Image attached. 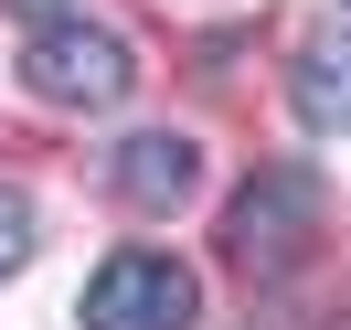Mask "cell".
I'll return each mask as SVG.
<instances>
[{
    "label": "cell",
    "instance_id": "cell-1",
    "mask_svg": "<svg viewBox=\"0 0 351 330\" xmlns=\"http://www.w3.org/2000/svg\"><path fill=\"white\" fill-rule=\"evenodd\" d=\"M22 86L43 96V107H75V117H96V107H117V96L138 86V54L117 43L107 22L64 11V22H43V32L22 43Z\"/></svg>",
    "mask_w": 351,
    "mask_h": 330
},
{
    "label": "cell",
    "instance_id": "cell-2",
    "mask_svg": "<svg viewBox=\"0 0 351 330\" xmlns=\"http://www.w3.org/2000/svg\"><path fill=\"white\" fill-rule=\"evenodd\" d=\"M192 320H202V277L181 256H149V245L107 256L86 287V330H192Z\"/></svg>",
    "mask_w": 351,
    "mask_h": 330
},
{
    "label": "cell",
    "instance_id": "cell-3",
    "mask_svg": "<svg viewBox=\"0 0 351 330\" xmlns=\"http://www.w3.org/2000/svg\"><path fill=\"white\" fill-rule=\"evenodd\" d=\"M308 224H319V192H308L298 171H266L234 192V213H223V256L245 266V277H287V266L308 256Z\"/></svg>",
    "mask_w": 351,
    "mask_h": 330
},
{
    "label": "cell",
    "instance_id": "cell-4",
    "mask_svg": "<svg viewBox=\"0 0 351 330\" xmlns=\"http://www.w3.org/2000/svg\"><path fill=\"white\" fill-rule=\"evenodd\" d=\"M192 181H202V150H192L181 128H138V139H117V202H128V213H171Z\"/></svg>",
    "mask_w": 351,
    "mask_h": 330
},
{
    "label": "cell",
    "instance_id": "cell-5",
    "mask_svg": "<svg viewBox=\"0 0 351 330\" xmlns=\"http://www.w3.org/2000/svg\"><path fill=\"white\" fill-rule=\"evenodd\" d=\"M287 96H298V117L319 139H351V32H319V43L298 54V86Z\"/></svg>",
    "mask_w": 351,
    "mask_h": 330
},
{
    "label": "cell",
    "instance_id": "cell-6",
    "mask_svg": "<svg viewBox=\"0 0 351 330\" xmlns=\"http://www.w3.org/2000/svg\"><path fill=\"white\" fill-rule=\"evenodd\" d=\"M22 256H32V202L11 192V181H0V277H11Z\"/></svg>",
    "mask_w": 351,
    "mask_h": 330
},
{
    "label": "cell",
    "instance_id": "cell-7",
    "mask_svg": "<svg viewBox=\"0 0 351 330\" xmlns=\"http://www.w3.org/2000/svg\"><path fill=\"white\" fill-rule=\"evenodd\" d=\"M11 11H22V22H32V32H43V22H64L75 0H11Z\"/></svg>",
    "mask_w": 351,
    "mask_h": 330
}]
</instances>
